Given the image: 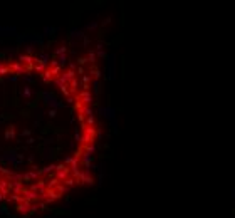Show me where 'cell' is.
<instances>
[{"label": "cell", "mask_w": 235, "mask_h": 218, "mask_svg": "<svg viewBox=\"0 0 235 218\" xmlns=\"http://www.w3.org/2000/svg\"><path fill=\"white\" fill-rule=\"evenodd\" d=\"M20 195H22L24 198H25L27 201H30V203H32V201H37V200H39V193L32 191V190H29V188H24Z\"/></svg>", "instance_id": "9"}, {"label": "cell", "mask_w": 235, "mask_h": 218, "mask_svg": "<svg viewBox=\"0 0 235 218\" xmlns=\"http://www.w3.org/2000/svg\"><path fill=\"white\" fill-rule=\"evenodd\" d=\"M0 124H2V118H0Z\"/></svg>", "instance_id": "49"}, {"label": "cell", "mask_w": 235, "mask_h": 218, "mask_svg": "<svg viewBox=\"0 0 235 218\" xmlns=\"http://www.w3.org/2000/svg\"><path fill=\"white\" fill-rule=\"evenodd\" d=\"M20 96H22V99H24V101H27V103H29L30 97H32V87L25 84L24 87H22V91H20Z\"/></svg>", "instance_id": "13"}, {"label": "cell", "mask_w": 235, "mask_h": 218, "mask_svg": "<svg viewBox=\"0 0 235 218\" xmlns=\"http://www.w3.org/2000/svg\"><path fill=\"white\" fill-rule=\"evenodd\" d=\"M30 176H29V173H24V175H22V183H30Z\"/></svg>", "instance_id": "35"}, {"label": "cell", "mask_w": 235, "mask_h": 218, "mask_svg": "<svg viewBox=\"0 0 235 218\" xmlns=\"http://www.w3.org/2000/svg\"><path fill=\"white\" fill-rule=\"evenodd\" d=\"M94 136H96L94 128H86L84 129V136H82V143H84V144H91V143L94 141Z\"/></svg>", "instance_id": "7"}, {"label": "cell", "mask_w": 235, "mask_h": 218, "mask_svg": "<svg viewBox=\"0 0 235 218\" xmlns=\"http://www.w3.org/2000/svg\"><path fill=\"white\" fill-rule=\"evenodd\" d=\"M22 79H24L25 84H32V82H34V77L32 76H22Z\"/></svg>", "instance_id": "34"}, {"label": "cell", "mask_w": 235, "mask_h": 218, "mask_svg": "<svg viewBox=\"0 0 235 218\" xmlns=\"http://www.w3.org/2000/svg\"><path fill=\"white\" fill-rule=\"evenodd\" d=\"M56 170H57V164H49V166H46L44 170H39V171H40V176H42V175H49V173H52Z\"/></svg>", "instance_id": "21"}, {"label": "cell", "mask_w": 235, "mask_h": 218, "mask_svg": "<svg viewBox=\"0 0 235 218\" xmlns=\"http://www.w3.org/2000/svg\"><path fill=\"white\" fill-rule=\"evenodd\" d=\"M34 159H35V156H34V154H30L29 158H27V161H29L30 164H32V163H34Z\"/></svg>", "instance_id": "43"}, {"label": "cell", "mask_w": 235, "mask_h": 218, "mask_svg": "<svg viewBox=\"0 0 235 218\" xmlns=\"http://www.w3.org/2000/svg\"><path fill=\"white\" fill-rule=\"evenodd\" d=\"M4 59H5V54H4V52H0V60H4Z\"/></svg>", "instance_id": "46"}, {"label": "cell", "mask_w": 235, "mask_h": 218, "mask_svg": "<svg viewBox=\"0 0 235 218\" xmlns=\"http://www.w3.org/2000/svg\"><path fill=\"white\" fill-rule=\"evenodd\" d=\"M17 27L12 25H0V39H7V37H17Z\"/></svg>", "instance_id": "5"}, {"label": "cell", "mask_w": 235, "mask_h": 218, "mask_svg": "<svg viewBox=\"0 0 235 218\" xmlns=\"http://www.w3.org/2000/svg\"><path fill=\"white\" fill-rule=\"evenodd\" d=\"M42 101L49 109H60V107H64V104L57 101L56 94L52 92V91H44L42 92Z\"/></svg>", "instance_id": "1"}, {"label": "cell", "mask_w": 235, "mask_h": 218, "mask_svg": "<svg viewBox=\"0 0 235 218\" xmlns=\"http://www.w3.org/2000/svg\"><path fill=\"white\" fill-rule=\"evenodd\" d=\"M56 153L57 151L54 150V148H44V159H54L56 158Z\"/></svg>", "instance_id": "17"}, {"label": "cell", "mask_w": 235, "mask_h": 218, "mask_svg": "<svg viewBox=\"0 0 235 218\" xmlns=\"http://www.w3.org/2000/svg\"><path fill=\"white\" fill-rule=\"evenodd\" d=\"M0 213H2V215H5V217H10L9 206H7V205H0Z\"/></svg>", "instance_id": "31"}, {"label": "cell", "mask_w": 235, "mask_h": 218, "mask_svg": "<svg viewBox=\"0 0 235 218\" xmlns=\"http://www.w3.org/2000/svg\"><path fill=\"white\" fill-rule=\"evenodd\" d=\"M59 30V27H56V25H47V27H44V30H42V37H51V35H54Z\"/></svg>", "instance_id": "15"}, {"label": "cell", "mask_w": 235, "mask_h": 218, "mask_svg": "<svg viewBox=\"0 0 235 218\" xmlns=\"http://www.w3.org/2000/svg\"><path fill=\"white\" fill-rule=\"evenodd\" d=\"M30 205H32V203H19L15 210H17L20 215H27V213H29V210H30Z\"/></svg>", "instance_id": "18"}, {"label": "cell", "mask_w": 235, "mask_h": 218, "mask_svg": "<svg viewBox=\"0 0 235 218\" xmlns=\"http://www.w3.org/2000/svg\"><path fill=\"white\" fill-rule=\"evenodd\" d=\"M7 74H12L10 72V67L5 64H0V76H7Z\"/></svg>", "instance_id": "25"}, {"label": "cell", "mask_w": 235, "mask_h": 218, "mask_svg": "<svg viewBox=\"0 0 235 218\" xmlns=\"http://www.w3.org/2000/svg\"><path fill=\"white\" fill-rule=\"evenodd\" d=\"M20 136L22 138H30V129H22V133H20Z\"/></svg>", "instance_id": "36"}, {"label": "cell", "mask_w": 235, "mask_h": 218, "mask_svg": "<svg viewBox=\"0 0 235 218\" xmlns=\"http://www.w3.org/2000/svg\"><path fill=\"white\" fill-rule=\"evenodd\" d=\"M19 62L24 65H30V64H34V57L27 56V54H22V56H19Z\"/></svg>", "instance_id": "16"}, {"label": "cell", "mask_w": 235, "mask_h": 218, "mask_svg": "<svg viewBox=\"0 0 235 218\" xmlns=\"http://www.w3.org/2000/svg\"><path fill=\"white\" fill-rule=\"evenodd\" d=\"M9 67H10V72H13V74H25L27 72L25 65L20 64V62H12V64H9Z\"/></svg>", "instance_id": "10"}, {"label": "cell", "mask_w": 235, "mask_h": 218, "mask_svg": "<svg viewBox=\"0 0 235 218\" xmlns=\"http://www.w3.org/2000/svg\"><path fill=\"white\" fill-rule=\"evenodd\" d=\"M57 175H56V178L59 181H66L67 180V176H69V168L66 166V164H57Z\"/></svg>", "instance_id": "6"}, {"label": "cell", "mask_w": 235, "mask_h": 218, "mask_svg": "<svg viewBox=\"0 0 235 218\" xmlns=\"http://www.w3.org/2000/svg\"><path fill=\"white\" fill-rule=\"evenodd\" d=\"M7 81H9V82H13V84H15V82L19 81V76H7Z\"/></svg>", "instance_id": "37"}, {"label": "cell", "mask_w": 235, "mask_h": 218, "mask_svg": "<svg viewBox=\"0 0 235 218\" xmlns=\"http://www.w3.org/2000/svg\"><path fill=\"white\" fill-rule=\"evenodd\" d=\"M60 69H62V67H59V65H57V67H52V69H51V71H52V76H59Z\"/></svg>", "instance_id": "39"}, {"label": "cell", "mask_w": 235, "mask_h": 218, "mask_svg": "<svg viewBox=\"0 0 235 218\" xmlns=\"http://www.w3.org/2000/svg\"><path fill=\"white\" fill-rule=\"evenodd\" d=\"M4 200H5V196H4V195H2V193H0V203H2V201H4Z\"/></svg>", "instance_id": "47"}, {"label": "cell", "mask_w": 235, "mask_h": 218, "mask_svg": "<svg viewBox=\"0 0 235 218\" xmlns=\"http://www.w3.org/2000/svg\"><path fill=\"white\" fill-rule=\"evenodd\" d=\"M24 49H25V54H27V56H32V52L35 51V47H34V45H30V44L24 45Z\"/></svg>", "instance_id": "32"}, {"label": "cell", "mask_w": 235, "mask_h": 218, "mask_svg": "<svg viewBox=\"0 0 235 218\" xmlns=\"http://www.w3.org/2000/svg\"><path fill=\"white\" fill-rule=\"evenodd\" d=\"M9 178H2L0 180V191H4V190H9Z\"/></svg>", "instance_id": "22"}, {"label": "cell", "mask_w": 235, "mask_h": 218, "mask_svg": "<svg viewBox=\"0 0 235 218\" xmlns=\"http://www.w3.org/2000/svg\"><path fill=\"white\" fill-rule=\"evenodd\" d=\"M79 101H81L84 106H89V104L93 103V96H91L89 91H82L81 94H79Z\"/></svg>", "instance_id": "12"}, {"label": "cell", "mask_w": 235, "mask_h": 218, "mask_svg": "<svg viewBox=\"0 0 235 218\" xmlns=\"http://www.w3.org/2000/svg\"><path fill=\"white\" fill-rule=\"evenodd\" d=\"M24 159H25V154H24V153H17V161L20 163V164L24 163Z\"/></svg>", "instance_id": "38"}, {"label": "cell", "mask_w": 235, "mask_h": 218, "mask_svg": "<svg viewBox=\"0 0 235 218\" xmlns=\"http://www.w3.org/2000/svg\"><path fill=\"white\" fill-rule=\"evenodd\" d=\"M109 22H111V19L107 17V19H104V22H103V25H107V24H109Z\"/></svg>", "instance_id": "44"}, {"label": "cell", "mask_w": 235, "mask_h": 218, "mask_svg": "<svg viewBox=\"0 0 235 218\" xmlns=\"http://www.w3.org/2000/svg\"><path fill=\"white\" fill-rule=\"evenodd\" d=\"M34 71H35V72L44 74V71H46V65H42V64H35V65H34Z\"/></svg>", "instance_id": "33"}, {"label": "cell", "mask_w": 235, "mask_h": 218, "mask_svg": "<svg viewBox=\"0 0 235 218\" xmlns=\"http://www.w3.org/2000/svg\"><path fill=\"white\" fill-rule=\"evenodd\" d=\"M54 141H56L54 138H47V139H44V144H46V146H51Z\"/></svg>", "instance_id": "41"}, {"label": "cell", "mask_w": 235, "mask_h": 218, "mask_svg": "<svg viewBox=\"0 0 235 218\" xmlns=\"http://www.w3.org/2000/svg\"><path fill=\"white\" fill-rule=\"evenodd\" d=\"M9 181H22V175H20V173H13V171H12V175L9 176Z\"/></svg>", "instance_id": "28"}, {"label": "cell", "mask_w": 235, "mask_h": 218, "mask_svg": "<svg viewBox=\"0 0 235 218\" xmlns=\"http://www.w3.org/2000/svg\"><path fill=\"white\" fill-rule=\"evenodd\" d=\"M34 64H42V65H47L49 64V54L42 52V54H39V57L34 59Z\"/></svg>", "instance_id": "14"}, {"label": "cell", "mask_w": 235, "mask_h": 218, "mask_svg": "<svg viewBox=\"0 0 235 218\" xmlns=\"http://www.w3.org/2000/svg\"><path fill=\"white\" fill-rule=\"evenodd\" d=\"M52 77H54V76H52V71H51V69L44 71V74H42V81L46 82V84H49V82L52 81Z\"/></svg>", "instance_id": "20"}, {"label": "cell", "mask_w": 235, "mask_h": 218, "mask_svg": "<svg viewBox=\"0 0 235 218\" xmlns=\"http://www.w3.org/2000/svg\"><path fill=\"white\" fill-rule=\"evenodd\" d=\"M67 52V45H60V47H57L56 51H54V56H62V54H66Z\"/></svg>", "instance_id": "24"}, {"label": "cell", "mask_w": 235, "mask_h": 218, "mask_svg": "<svg viewBox=\"0 0 235 218\" xmlns=\"http://www.w3.org/2000/svg\"><path fill=\"white\" fill-rule=\"evenodd\" d=\"M232 196H234V198H235V188H234V190H232Z\"/></svg>", "instance_id": "48"}, {"label": "cell", "mask_w": 235, "mask_h": 218, "mask_svg": "<svg viewBox=\"0 0 235 218\" xmlns=\"http://www.w3.org/2000/svg\"><path fill=\"white\" fill-rule=\"evenodd\" d=\"M57 62H59V67H64L66 62H67V56L62 54V56H57Z\"/></svg>", "instance_id": "26"}, {"label": "cell", "mask_w": 235, "mask_h": 218, "mask_svg": "<svg viewBox=\"0 0 235 218\" xmlns=\"http://www.w3.org/2000/svg\"><path fill=\"white\" fill-rule=\"evenodd\" d=\"M98 25H99L98 22L93 20V22H87V24L84 25V29H86V30H96V29H98Z\"/></svg>", "instance_id": "23"}, {"label": "cell", "mask_w": 235, "mask_h": 218, "mask_svg": "<svg viewBox=\"0 0 235 218\" xmlns=\"http://www.w3.org/2000/svg\"><path fill=\"white\" fill-rule=\"evenodd\" d=\"M86 34L82 29H77V27H74V29H71V39L72 40H84Z\"/></svg>", "instance_id": "11"}, {"label": "cell", "mask_w": 235, "mask_h": 218, "mask_svg": "<svg viewBox=\"0 0 235 218\" xmlns=\"http://www.w3.org/2000/svg\"><path fill=\"white\" fill-rule=\"evenodd\" d=\"M17 150H9L5 151L4 154H0V163H7V164H12L15 170L20 168V163L17 161Z\"/></svg>", "instance_id": "2"}, {"label": "cell", "mask_w": 235, "mask_h": 218, "mask_svg": "<svg viewBox=\"0 0 235 218\" xmlns=\"http://www.w3.org/2000/svg\"><path fill=\"white\" fill-rule=\"evenodd\" d=\"M4 138L5 139H13V138H15V128H13V124H9V128L5 131Z\"/></svg>", "instance_id": "19"}, {"label": "cell", "mask_w": 235, "mask_h": 218, "mask_svg": "<svg viewBox=\"0 0 235 218\" xmlns=\"http://www.w3.org/2000/svg\"><path fill=\"white\" fill-rule=\"evenodd\" d=\"M74 181H76V180H74V178H67V180H66L64 183L67 185V186H72V185H74Z\"/></svg>", "instance_id": "42"}, {"label": "cell", "mask_w": 235, "mask_h": 218, "mask_svg": "<svg viewBox=\"0 0 235 218\" xmlns=\"http://www.w3.org/2000/svg\"><path fill=\"white\" fill-rule=\"evenodd\" d=\"M34 143V138H27V144H32Z\"/></svg>", "instance_id": "45"}, {"label": "cell", "mask_w": 235, "mask_h": 218, "mask_svg": "<svg viewBox=\"0 0 235 218\" xmlns=\"http://www.w3.org/2000/svg\"><path fill=\"white\" fill-rule=\"evenodd\" d=\"M96 59H98L96 52H94V51H89V54H87V62H96Z\"/></svg>", "instance_id": "30"}, {"label": "cell", "mask_w": 235, "mask_h": 218, "mask_svg": "<svg viewBox=\"0 0 235 218\" xmlns=\"http://www.w3.org/2000/svg\"><path fill=\"white\" fill-rule=\"evenodd\" d=\"M47 116H49V118H56V116H57V109H49Z\"/></svg>", "instance_id": "40"}, {"label": "cell", "mask_w": 235, "mask_h": 218, "mask_svg": "<svg viewBox=\"0 0 235 218\" xmlns=\"http://www.w3.org/2000/svg\"><path fill=\"white\" fill-rule=\"evenodd\" d=\"M98 112L103 116V118H106L109 123L116 121V109H114V107H111V106H99Z\"/></svg>", "instance_id": "3"}, {"label": "cell", "mask_w": 235, "mask_h": 218, "mask_svg": "<svg viewBox=\"0 0 235 218\" xmlns=\"http://www.w3.org/2000/svg\"><path fill=\"white\" fill-rule=\"evenodd\" d=\"M24 188H25V186H24L22 181H10L9 183V190L12 191V195H20Z\"/></svg>", "instance_id": "8"}, {"label": "cell", "mask_w": 235, "mask_h": 218, "mask_svg": "<svg viewBox=\"0 0 235 218\" xmlns=\"http://www.w3.org/2000/svg\"><path fill=\"white\" fill-rule=\"evenodd\" d=\"M107 79L109 81H114L116 79V56L111 54V56H107Z\"/></svg>", "instance_id": "4"}, {"label": "cell", "mask_w": 235, "mask_h": 218, "mask_svg": "<svg viewBox=\"0 0 235 218\" xmlns=\"http://www.w3.org/2000/svg\"><path fill=\"white\" fill-rule=\"evenodd\" d=\"M93 89H94V94L98 96L99 92H101V82H99V81H96V79H94V82H93Z\"/></svg>", "instance_id": "27"}, {"label": "cell", "mask_w": 235, "mask_h": 218, "mask_svg": "<svg viewBox=\"0 0 235 218\" xmlns=\"http://www.w3.org/2000/svg\"><path fill=\"white\" fill-rule=\"evenodd\" d=\"M91 74H93V77L96 79V81H99V77H101V71H99V69L93 67V69H91Z\"/></svg>", "instance_id": "29"}]
</instances>
